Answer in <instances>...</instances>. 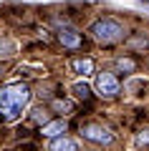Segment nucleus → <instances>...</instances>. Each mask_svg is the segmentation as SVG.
I'll list each match as a JSON object with an SVG mask.
<instances>
[{
  "instance_id": "obj_1",
  "label": "nucleus",
  "mask_w": 149,
  "mask_h": 151,
  "mask_svg": "<svg viewBox=\"0 0 149 151\" xmlns=\"http://www.w3.org/2000/svg\"><path fill=\"white\" fill-rule=\"evenodd\" d=\"M31 88L25 83H8L0 88V113L5 121H15L20 111L31 103Z\"/></svg>"
},
{
  "instance_id": "obj_2",
  "label": "nucleus",
  "mask_w": 149,
  "mask_h": 151,
  "mask_svg": "<svg viewBox=\"0 0 149 151\" xmlns=\"http://www.w3.org/2000/svg\"><path fill=\"white\" fill-rule=\"evenodd\" d=\"M89 33H91V38H94L96 43L111 45V43H119L124 38V25L119 20H114V18H99V20L91 23Z\"/></svg>"
},
{
  "instance_id": "obj_3",
  "label": "nucleus",
  "mask_w": 149,
  "mask_h": 151,
  "mask_svg": "<svg viewBox=\"0 0 149 151\" xmlns=\"http://www.w3.org/2000/svg\"><path fill=\"white\" fill-rule=\"evenodd\" d=\"M81 136L86 141H91V144H96V146H111L114 144L111 129H106L104 124H96V121H89V124L81 126Z\"/></svg>"
},
{
  "instance_id": "obj_4",
  "label": "nucleus",
  "mask_w": 149,
  "mask_h": 151,
  "mask_svg": "<svg viewBox=\"0 0 149 151\" xmlns=\"http://www.w3.org/2000/svg\"><path fill=\"white\" fill-rule=\"evenodd\" d=\"M96 91L101 93L104 98H114L119 93V78L114 73H106V70L99 73L96 76Z\"/></svg>"
},
{
  "instance_id": "obj_5",
  "label": "nucleus",
  "mask_w": 149,
  "mask_h": 151,
  "mask_svg": "<svg viewBox=\"0 0 149 151\" xmlns=\"http://www.w3.org/2000/svg\"><path fill=\"white\" fill-rule=\"evenodd\" d=\"M58 40L63 43V48H68V50H78L81 43H84L81 33L76 30V28H71V25H61L58 28Z\"/></svg>"
},
{
  "instance_id": "obj_6",
  "label": "nucleus",
  "mask_w": 149,
  "mask_h": 151,
  "mask_svg": "<svg viewBox=\"0 0 149 151\" xmlns=\"http://www.w3.org/2000/svg\"><path fill=\"white\" fill-rule=\"evenodd\" d=\"M48 151H78V144L73 139H66V136H58L48 144Z\"/></svg>"
},
{
  "instance_id": "obj_7",
  "label": "nucleus",
  "mask_w": 149,
  "mask_h": 151,
  "mask_svg": "<svg viewBox=\"0 0 149 151\" xmlns=\"http://www.w3.org/2000/svg\"><path fill=\"white\" fill-rule=\"evenodd\" d=\"M41 134H43V136H48V139H58L61 134H66V121H63V119L51 121V124H46V126L41 129Z\"/></svg>"
},
{
  "instance_id": "obj_8",
  "label": "nucleus",
  "mask_w": 149,
  "mask_h": 151,
  "mask_svg": "<svg viewBox=\"0 0 149 151\" xmlns=\"http://www.w3.org/2000/svg\"><path fill=\"white\" fill-rule=\"evenodd\" d=\"M71 65H73V70L78 76H91V73H94V60H91V58H76Z\"/></svg>"
},
{
  "instance_id": "obj_9",
  "label": "nucleus",
  "mask_w": 149,
  "mask_h": 151,
  "mask_svg": "<svg viewBox=\"0 0 149 151\" xmlns=\"http://www.w3.org/2000/svg\"><path fill=\"white\" fill-rule=\"evenodd\" d=\"M18 53V45L13 38H0V58H10Z\"/></svg>"
},
{
  "instance_id": "obj_10",
  "label": "nucleus",
  "mask_w": 149,
  "mask_h": 151,
  "mask_svg": "<svg viewBox=\"0 0 149 151\" xmlns=\"http://www.w3.org/2000/svg\"><path fill=\"white\" fill-rule=\"evenodd\" d=\"M71 91H73L76 93V98H81V101H89V98H91V88L89 86H86V83H73V86H71Z\"/></svg>"
},
{
  "instance_id": "obj_11",
  "label": "nucleus",
  "mask_w": 149,
  "mask_h": 151,
  "mask_svg": "<svg viewBox=\"0 0 149 151\" xmlns=\"http://www.w3.org/2000/svg\"><path fill=\"white\" fill-rule=\"evenodd\" d=\"M53 111H58V113H63V116H68V113H73V103L66 101V98H56V101H53Z\"/></svg>"
},
{
  "instance_id": "obj_12",
  "label": "nucleus",
  "mask_w": 149,
  "mask_h": 151,
  "mask_svg": "<svg viewBox=\"0 0 149 151\" xmlns=\"http://www.w3.org/2000/svg\"><path fill=\"white\" fill-rule=\"evenodd\" d=\"M116 70L119 73H134V70H137V63H134L132 58H119L116 60Z\"/></svg>"
},
{
  "instance_id": "obj_13",
  "label": "nucleus",
  "mask_w": 149,
  "mask_h": 151,
  "mask_svg": "<svg viewBox=\"0 0 149 151\" xmlns=\"http://www.w3.org/2000/svg\"><path fill=\"white\" fill-rule=\"evenodd\" d=\"M31 116H33V121H38V124H43V126H46V124H51V116H48V111H46L43 106L33 108V111H31Z\"/></svg>"
},
{
  "instance_id": "obj_14",
  "label": "nucleus",
  "mask_w": 149,
  "mask_h": 151,
  "mask_svg": "<svg viewBox=\"0 0 149 151\" xmlns=\"http://www.w3.org/2000/svg\"><path fill=\"white\" fill-rule=\"evenodd\" d=\"M137 146H149V129H142L137 134Z\"/></svg>"
},
{
  "instance_id": "obj_15",
  "label": "nucleus",
  "mask_w": 149,
  "mask_h": 151,
  "mask_svg": "<svg viewBox=\"0 0 149 151\" xmlns=\"http://www.w3.org/2000/svg\"><path fill=\"white\" fill-rule=\"evenodd\" d=\"M129 45H132V48H147L149 40L147 38H134V40H129Z\"/></svg>"
},
{
  "instance_id": "obj_16",
  "label": "nucleus",
  "mask_w": 149,
  "mask_h": 151,
  "mask_svg": "<svg viewBox=\"0 0 149 151\" xmlns=\"http://www.w3.org/2000/svg\"><path fill=\"white\" fill-rule=\"evenodd\" d=\"M139 5H142V8H147V10H149V0H139Z\"/></svg>"
},
{
  "instance_id": "obj_17",
  "label": "nucleus",
  "mask_w": 149,
  "mask_h": 151,
  "mask_svg": "<svg viewBox=\"0 0 149 151\" xmlns=\"http://www.w3.org/2000/svg\"><path fill=\"white\" fill-rule=\"evenodd\" d=\"M0 73H3V65H0Z\"/></svg>"
}]
</instances>
